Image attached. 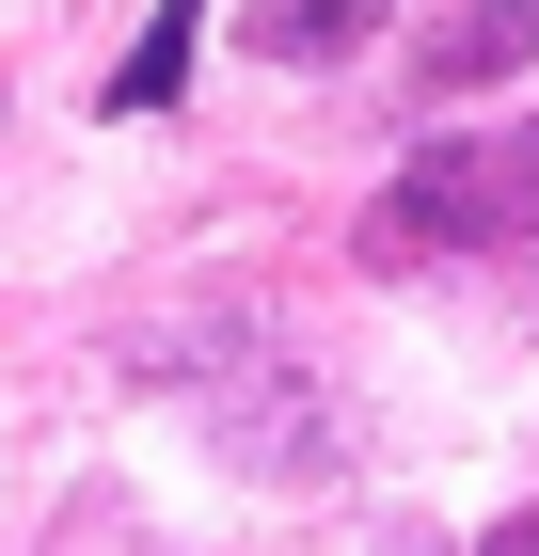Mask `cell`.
I'll return each instance as SVG.
<instances>
[{"label": "cell", "instance_id": "7a4b0ae2", "mask_svg": "<svg viewBox=\"0 0 539 556\" xmlns=\"http://www.w3.org/2000/svg\"><path fill=\"white\" fill-rule=\"evenodd\" d=\"M524 48H539V0H476V16H445V48H413V64L445 96H476V80H508Z\"/></svg>", "mask_w": 539, "mask_h": 556}, {"label": "cell", "instance_id": "3957f363", "mask_svg": "<svg viewBox=\"0 0 539 556\" xmlns=\"http://www.w3.org/2000/svg\"><path fill=\"white\" fill-rule=\"evenodd\" d=\"M191 48H207V0H159V16H143V48L112 64V112H159V96L191 80Z\"/></svg>", "mask_w": 539, "mask_h": 556}, {"label": "cell", "instance_id": "6da1fadb", "mask_svg": "<svg viewBox=\"0 0 539 556\" xmlns=\"http://www.w3.org/2000/svg\"><path fill=\"white\" fill-rule=\"evenodd\" d=\"M381 239H428V255H492V239H539V128H476V143H428L397 175Z\"/></svg>", "mask_w": 539, "mask_h": 556}, {"label": "cell", "instance_id": "277c9868", "mask_svg": "<svg viewBox=\"0 0 539 556\" xmlns=\"http://www.w3.org/2000/svg\"><path fill=\"white\" fill-rule=\"evenodd\" d=\"M365 16H381V0H270V48H286V64H333Z\"/></svg>", "mask_w": 539, "mask_h": 556}]
</instances>
